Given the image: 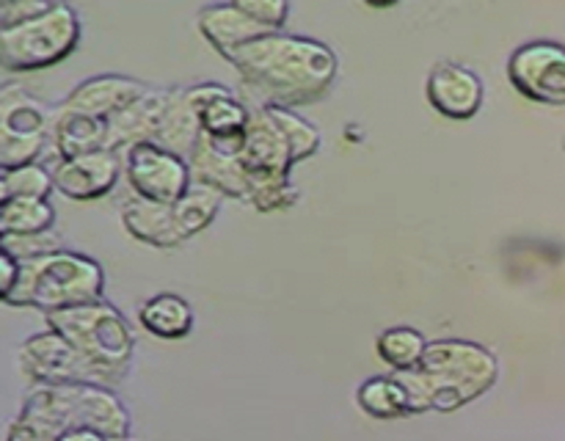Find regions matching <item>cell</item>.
<instances>
[{"label":"cell","mask_w":565,"mask_h":441,"mask_svg":"<svg viewBox=\"0 0 565 441\" xmlns=\"http://www.w3.org/2000/svg\"><path fill=\"white\" fill-rule=\"evenodd\" d=\"M243 80L268 105L296 108L318 103L331 92L340 72L334 50L298 33H268L224 55Z\"/></svg>","instance_id":"obj_1"},{"label":"cell","mask_w":565,"mask_h":441,"mask_svg":"<svg viewBox=\"0 0 565 441\" xmlns=\"http://www.w3.org/2000/svg\"><path fill=\"white\" fill-rule=\"evenodd\" d=\"M75 428H97L127 439L130 417L108 386L44 384L28 395L6 441H55Z\"/></svg>","instance_id":"obj_2"},{"label":"cell","mask_w":565,"mask_h":441,"mask_svg":"<svg viewBox=\"0 0 565 441\" xmlns=\"http://www.w3.org/2000/svg\"><path fill=\"white\" fill-rule=\"evenodd\" d=\"M500 364L478 342H430L419 367L397 373L412 395V413L456 411L494 386Z\"/></svg>","instance_id":"obj_3"},{"label":"cell","mask_w":565,"mask_h":441,"mask_svg":"<svg viewBox=\"0 0 565 441\" xmlns=\"http://www.w3.org/2000/svg\"><path fill=\"white\" fill-rule=\"evenodd\" d=\"M103 290L105 273L97 259L61 248L20 262V279L3 303L55 314L83 303L103 301Z\"/></svg>","instance_id":"obj_4"},{"label":"cell","mask_w":565,"mask_h":441,"mask_svg":"<svg viewBox=\"0 0 565 441\" xmlns=\"http://www.w3.org/2000/svg\"><path fill=\"white\" fill-rule=\"evenodd\" d=\"M296 163L298 160L296 152H292L290 138L276 125L268 108L265 105L252 108L241 169L246 174L248 202L259 213H276V209H287L296 204L298 191L292 187L290 180V171Z\"/></svg>","instance_id":"obj_5"},{"label":"cell","mask_w":565,"mask_h":441,"mask_svg":"<svg viewBox=\"0 0 565 441\" xmlns=\"http://www.w3.org/2000/svg\"><path fill=\"white\" fill-rule=\"evenodd\" d=\"M47 325L58 331L70 345H75L83 356L114 378H125L130 369L132 331L121 312L110 303H83V306L64 309V312L47 314Z\"/></svg>","instance_id":"obj_6"},{"label":"cell","mask_w":565,"mask_h":441,"mask_svg":"<svg viewBox=\"0 0 565 441\" xmlns=\"http://www.w3.org/2000/svg\"><path fill=\"white\" fill-rule=\"evenodd\" d=\"M81 42V20L66 3H50L33 20L0 31V66L6 72H36L64 61Z\"/></svg>","instance_id":"obj_7"},{"label":"cell","mask_w":565,"mask_h":441,"mask_svg":"<svg viewBox=\"0 0 565 441\" xmlns=\"http://www.w3.org/2000/svg\"><path fill=\"white\" fill-rule=\"evenodd\" d=\"M47 136H53V114L44 103L17 86L0 94V169L39 163Z\"/></svg>","instance_id":"obj_8"},{"label":"cell","mask_w":565,"mask_h":441,"mask_svg":"<svg viewBox=\"0 0 565 441\" xmlns=\"http://www.w3.org/2000/svg\"><path fill=\"white\" fill-rule=\"evenodd\" d=\"M20 364L31 378L42 380V384H94L108 386V389L119 384V378L88 362L75 345H70L53 329L22 342Z\"/></svg>","instance_id":"obj_9"},{"label":"cell","mask_w":565,"mask_h":441,"mask_svg":"<svg viewBox=\"0 0 565 441\" xmlns=\"http://www.w3.org/2000/svg\"><path fill=\"white\" fill-rule=\"evenodd\" d=\"M121 163H125V176L132 193L149 202L177 204L193 185L191 163L154 141L130 147Z\"/></svg>","instance_id":"obj_10"},{"label":"cell","mask_w":565,"mask_h":441,"mask_svg":"<svg viewBox=\"0 0 565 441\" xmlns=\"http://www.w3.org/2000/svg\"><path fill=\"white\" fill-rule=\"evenodd\" d=\"M508 77L522 97L544 105H565V44L527 42L513 50Z\"/></svg>","instance_id":"obj_11"},{"label":"cell","mask_w":565,"mask_h":441,"mask_svg":"<svg viewBox=\"0 0 565 441\" xmlns=\"http://www.w3.org/2000/svg\"><path fill=\"white\" fill-rule=\"evenodd\" d=\"M226 92H230V88L218 86V83H199V86L171 88L169 105H166V114L163 121H160L154 143L166 147L169 152L180 154V158L191 160L199 141H202V108Z\"/></svg>","instance_id":"obj_12"},{"label":"cell","mask_w":565,"mask_h":441,"mask_svg":"<svg viewBox=\"0 0 565 441\" xmlns=\"http://www.w3.org/2000/svg\"><path fill=\"white\" fill-rule=\"evenodd\" d=\"M125 163L116 152L99 149V152L83 154L75 160H61L58 169L53 171L55 191L72 202H92L110 193L119 182Z\"/></svg>","instance_id":"obj_13"},{"label":"cell","mask_w":565,"mask_h":441,"mask_svg":"<svg viewBox=\"0 0 565 441\" xmlns=\"http://www.w3.org/2000/svg\"><path fill=\"white\" fill-rule=\"evenodd\" d=\"M147 92H149L147 83L136 80V77L97 75L77 83V86L66 94V99L58 105V108L72 110V114H86V116H94V119L110 121V116L125 110L127 105L136 103V99L143 97Z\"/></svg>","instance_id":"obj_14"},{"label":"cell","mask_w":565,"mask_h":441,"mask_svg":"<svg viewBox=\"0 0 565 441\" xmlns=\"http://www.w3.org/2000/svg\"><path fill=\"white\" fill-rule=\"evenodd\" d=\"M428 103L447 119H472L483 108V80L469 66L436 64L425 83Z\"/></svg>","instance_id":"obj_15"},{"label":"cell","mask_w":565,"mask_h":441,"mask_svg":"<svg viewBox=\"0 0 565 441\" xmlns=\"http://www.w3.org/2000/svg\"><path fill=\"white\" fill-rule=\"evenodd\" d=\"M171 88H149L143 97H138L136 103L127 105L125 110H119L116 116H110L108 121V138H105V149L108 152H121V149H130L136 143L154 141L160 130V121H163L166 105H169Z\"/></svg>","instance_id":"obj_16"},{"label":"cell","mask_w":565,"mask_h":441,"mask_svg":"<svg viewBox=\"0 0 565 441\" xmlns=\"http://www.w3.org/2000/svg\"><path fill=\"white\" fill-rule=\"evenodd\" d=\"M199 31L202 36L213 44L215 53L230 55L232 50L243 47V44L254 42L259 36H268V28H263L259 22H254L246 11L235 3H207L199 9Z\"/></svg>","instance_id":"obj_17"},{"label":"cell","mask_w":565,"mask_h":441,"mask_svg":"<svg viewBox=\"0 0 565 441\" xmlns=\"http://www.w3.org/2000/svg\"><path fill=\"white\" fill-rule=\"evenodd\" d=\"M121 226L127 229V235L147 243V246L174 248L185 243V235L177 226L174 204L149 202L141 196L130 198V202L121 204Z\"/></svg>","instance_id":"obj_18"},{"label":"cell","mask_w":565,"mask_h":441,"mask_svg":"<svg viewBox=\"0 0 565 441\" xmlns=\"http://www.w3.org/2000/svg\"><path fill=\"white\" fill-rule=\"evenodd\" d=\"M105 138H108V121L55 108L53 143L64 160H75L83 158V154L99 152V149H105Z\"/></svg>","instance_id":"obj_19"},{"label":"cell","mask_w":565,"mask_h":441,"mask_svg":"<svg viewBox=\"0 0 565 441\" xmlns=\"http://www.w3.org/2000/svg\"><path fill=\"white\" fill-rule=\"evenodd\" d=\"M188 163H191L193 182L215 187V191H221L230 198H248V185L246 174L241 169V160L221 158V154H215L213 149L199 141L196 152H193Z\"/></svg>","instance_id":"obj_20"},{"label":"cell","mask_w":565,"mask_h":441,"mask_svg":"<svg viewBox=\"0 0 565 441\" xmlns=\"http://www.w3.org/2000/svg\"><path fill=\"white\" fill-rule=\"evenodd\" d=\"M138 320L149 334L160 336V340H182L193 329V309L182 295L160 292L143 303Z\"/></svg>","instance_id":"obj_21"},{"label":"cell","mask_w":565,"mask_h":441,"mask_svg":"<svg viewBox=\"0 0 565 441\" xmlns=\"http://www.w3.org/2000/svg\"><path fill=\"white\" fill-rule=\"evenodd\" d=\"M356 400L370 417L397 419L412 413V395L397 375H379L359 386Z\"/></svg>","instance_id":"obj_22"},{"label":"cell","mask_w":565,"mask_h":441,"mask_svg":"<svg viewBox=\"0 0 565 441\" xmlns=\"http://www.w3.org/2000/svg\"><path fill=\"white\" fill-rule=\"evenodd\" d=\"M55 224V209L47 198H9L0 202V237L42 235Z\"/></svg>","instance_id":"obj_23"},{"label":"cell","mask_w":565,"mask_h":441,"mask_svg":"<svg viewBox=\"0 0 565 441\" xmlns=\"http://www.w3.org/2000/svg\"><path fill=\"white\" fill-rule=\"evenodd\" d=\"M221 198H224V193L210 185H202V182H193L188 187L185 196L174 204L177 226L185 235V240L213 224L215 215L221 213Z\"/></svg>","instance_id":"obj_24"},{"label":"cell","mask_w":565,"mask_h":441,"mask_svg":"<svg viewBox=\"0 0 565 441\" xmlns=\"http://www.w3.org/2000/svg\"><path fill=\"white\" fill-rule=\"evenodd\" d=\"M375 345H379L381 358L390 367H395L397 373H406V369L419 367L430 342H425V336L412 325H395V329H386Z\"/></svg>","instance_id":"obj_25"},{"label":"cell","mask_w":565,"mask_h":441,"mask_svg":"<svg viewBox=\"0 0 565 441\" xmlns=\"http://www.w3.org/2000/svg\"><path fill=\"white\" fill-rule=\"evenodd\" d=\"M53 187L55 180L44 165H20V169L3 171V176H0V202H9V198H47Z\"/></svg>","instance_id":"obj_26"},{"label":"cell","mask_w":565,"mask_h":441,"mask_svg":"<svg viewBox=\"0 0 565 441\" xmlns=\"http://www.w3.org/2000/svg\"><path fill=\"white\" fill-rule=\"evenodd\" d=\"M265 108H268V114L274 116L276 125L285 130V136L290 138L292 152H296L298 163H301V160H307V158H312V154L318 152V149H320V130L312 125V121H307L303 116H298L296 110L281 108V105L265 103Z\"/></svg>","instance_id":"obj_27"},{"label":"cell","mask_w":565,"mask_h":441,"mask_svg":"<svg viewBox=\"0 0 565 441\" xmlns=\"http://www.w3.org/2000/svg\"><path fill=\"white\" fill-rule=\"evenodd\" d=\"M0 248L20 259V262H25V259L61 251V237L53 229L42 232V235H9L0 237Z\"/></svg>","instance_id":"obj_28"},{"label":"cell","mask_w":565,"mask_h":441,"mask_svg":"<svg viewBox=\"0 0 565 441\" xmlns=\"http://www.w3.org/2000/svg\"><path fill=\"white\" fill-rule=\"evenodd\" d=\"M237 6L254 22H259V25L274 33H279L285 28L287 17H290V3H285V0H237Z\"/></svg>","instance_id":"obj_29"},{"label":"cell","mask_w":565,"mask_h":441,"mask_svg":"<svg viewBox=\"0 0 565 441\" xmlns=\"http://www.w3.org/2000/svg\"><path fill=\"white\" fill-rule=\"evenodd\" d=\"M47 9L50 3H42V0H6V3H0V31L22 25V22L33 20Z\"/></svg>","instance_id":"obj_30"},{"label":"cell","mask_w":565,"mask_h":441,"mask_svg":"<svg viewBox=\"0 0 565 441\" xmlns=\"http://www.w3.org/2000/svg\"><path fill=\"white\" fill-rule=\"evenodd\" d=\"M0 273H3V281H0V298H6L14 290L17 279H20V259L11 257L9 251H0Z\"/></svg>","instance_id":"obj_31"}]
</instances>
